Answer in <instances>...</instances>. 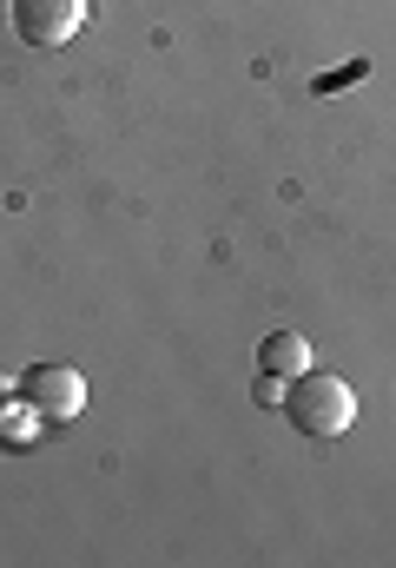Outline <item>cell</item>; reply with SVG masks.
<instances>
[{"label":"cell","instance_id":"3","mask_svg":"<svg viewBox=\"0 0 396 568\" xmlns=\"http://www.w3.org/2000/svg\"><path fill=\"white\" fill-rule=\"evenodd\" d=\"M7 20H13V40H20V47L53 53V47H67V40L87 27V0H13Z\"/></svg>","mask_w":396,"mask_h":568},{"label":"cell","instance_id":"5","mask_svg":"<svg viewBox=\"0 0 396 568\" xmlns=\"http://www.w3.org/2000/svg\"><path fill=\"white\" fill-rule=\"evenodd\" d=\"M284 390H291V377H271V371H258V384H252V397L264 410H284Z\"/></svg>","mask_w":396,"mask_h":568},{"label":"cell","instance_id":"6","mask_svg":"<svg viewBox=\"0 0 396 568\" xmlns=\"http://www.w3.org/2000/svg\"><path fill=\"white\" fill-rule=\"evenodd\" d=\"M13 397H20V384H7V377H0V410H7Z\"/></svg>","mask_w":396,"mask_h":568},{"label":"cell","instance_id":"4","mask_svg":"<svg viewBox=\"0 0 396 568\" xmlns=\"http://www.w3.org/2000/svg\"><path fill=\"white\" fill-rule=\"evenodd\" d=\"M317 357H311V337L304 331H271L258 344V371H271V377H304Z\"/></svg>","mask_w":396,"mask_h":568},{"label":"cell","instance_id":"2","mask_svg":"<svg viewBox=\"0 0 396 568\" xmlns=\"http://www.w3.org/2000/svg\"><path fill=\"white\" fill-rule=\"evenodd\" d=\"M20 404L40 424H73L87 410V377L73 364H33V371H20Z\"/></svg>","mask_w":396,"mask_h":568},{"label":"cell","instance_id":"1","mask_svg":"<svg viewBox=\"0 0 396 568\" xmlns=\"http://www.w3.org/2000/svg\"><path fill=\"white\" fill-rule=\"evenodd\" d=\"M284 424L304 429V436H344V429L357 424V390L337 377V371H304V377H291V390H284Z\"/></svg>","mask_w":396,"mask_h":568}]
</instances>
